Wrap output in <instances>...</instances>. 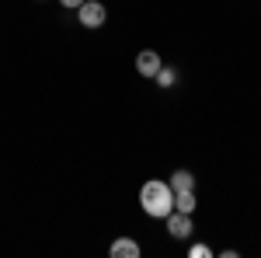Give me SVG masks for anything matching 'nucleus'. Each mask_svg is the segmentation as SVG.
<instances>
[{"instance_id": "nucleus-1", "label": "nucleus", "mask_w": 261, "mask_h": 258, "mask_svg": "<svg viewBox=\"0 0 261 258\" xmlns=\"http://www.w3.org/2000/svg\"><path fill=\"white\" fill-rule=\"evenodd\" d=\"M140 206H143V213H146V217L164 220L171 209H174V192H171V185L161 181V178H150L140 189Z\"/></svg>"}, {"instance_id": "nucleus-2", "label": "nucleus", "mask_w": 261, "mask_h": 258, "mask_svg": "<svg viewBox=\"0 0 261 258\" xmlns=\"http://www.w3.org/2000/svg\"><path fill=\"white\" fill-rule=\"evenodd\" d=\"M77 18H81L84 28H101L105 18H108V11H105L101 0H84L81 7H77Z\"/></svg>"}, {"instance_id": "nucleus-3", "label": "nucleus", "mask_w": 261, "mask_h": 258, "mask_svg": "<svg viewBox=\"0 0 261 258\" xmlns=\"http://www.w3.org/2000/svg\"><path fill=\"white\" fill-rule=\"evenodd\" d=\"M167 230H171V238H178V241H185V238H192V213H178V209H171L167 213Z\"/></svg>"}, {"instance_id": "nucleus-4", "label": "nucleus", "mask_w": 261, "mask_h": 258, "mask_svg": "<svg viewBox=\"0 0 261 258\" xmlns=\"http://www.w3.org/2000/svg\"><path fill=\"white\" fill-rule=\"evenodd\" d=\"M108 255H112V258H140V241L115 238V241H112V248H108Z\"/></svg>"}, {"instance_id": "nucleus-5", "label": "nucleus", "mask_w": 261, "mask_h": 258, "mask_svg": "<svg viewBox=\"0 0 261 258\" xmlns=\"http://www.w3.org/2000/svg\"><path fill=\"white\" fill-rule=\"evenodd\" d=\"M161 66H164V63H161V56H157L153 49H143L140 56H136V70H140V77H153Z\"/></svg>"}, {"instance_id": "nucleus-6", "label": "nucleus", "mask_w": 261, "mask_h": 258, "mask_svg": "<svg viewBox=\"0 0 261 258\" xmlns=\"http://www.w3.org/2000/svg\"><path fill=\"white\" fill-rule=\"evenodd\" d=\"M167 185H171V192H195V175L192 171H174L167 178Z\"/></svg>"}, {"instance_id": "nucleus-7", "label": "nucleus", "mask_w": 261, "mask_h": 258, "mask_svg": "<svg viewBox=\"0 0 261 258\" xmlns=\"http://www.w3.org/2000/svg\"><path fill=\"white\" fill-rule=\"evenodd\" d=\"M195 192H174V209L178 213H195Z\"/></svg>"}, {"instance_id": "nucleus-8", "label": "nucleus", "mask_w": 261, "mask_h": 258, "mask_svg": "<svg viewBox=\"0 0 261 258\" xmlns=\"http://www.w3.org/2000/svg\"><path fill=\"white\" fill-rule=\"evenodd\" d=\"M174 77H178V74H174V70H171V66H161V70H157V74H153V80H157V84H161V87H171V84H174Z\"/></svg>"}, {"instance_id": "nucleus-9", "label": "nucleus", "mask_w": 261, "mask_h": 258, "mask_svg": "<svg viewBox=\"0 0 261 258\" xmlns=\"http://www.w3.org/2000/svg\"><path fill=\"white\" fill-rule=\"evenodd\" d=\"M209 255H213V251H209L205 244H192V248H188V258H209Z\"/></svg>"}, {"instance_id": "nucleus-10", "label": "nucleus", "mask_w": 261, "mask_h": 258, "mask_svg": "<svg viewBox=\"0 0 261 258\" xmlns=\"http://www.w3.org/2000/svg\"><path fill=\"white\" fill-rule=\"evenodd\" d=\"M60 4H63V7H66V11H77V7H81L84 0H60Z\"/></svg>"}]
</instances>
